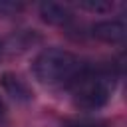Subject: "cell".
Wrapping results in <instances>:
<instances>
[{
    "mask_svg": "<svg viewBox=\"0 0 127 127\" xmlns=\"http://www.w3.org/2000/svg\"><path fill=\"white\" fill-rule=\"evenodd\" d=\"M22 10V4H16V2H6L2 0L0 2V16H10L14 12H20Z\"/></svg>",
    "mask_w": 127,
    "mask_h": 127,
    "instance_id": "ba28073f",
    "label": "cell"
},
{
    "mask_svg": "<svg viewBox=\"0 0 127 127\" xmlns=\"http://www.w3.org/2000/svg\"><path fill=\"white\" fill-rule=\"evenodd\" d=\"M107 123L105 121H99V119H69L65 121V127H105Z\"/></svg>",
    "mask_w": 127,
    "mask_h": 127,
    "instance_id": "8992f818",
    "label": "cell"
},
{
    "mask_svg": "<svg viewBox=\"0 0 127 127\" xmlns=\"http://www.w3.org/2000/svg\"><path fill=\"white\" fill-rule=\"evenodd\" d=\"M71 99L77 109L83 111H95L101 109L109 97H111V79L105 73L93 71L87 67L71 85Z\"/></svg>",
    "mask_w": 127,
    "mask_h": 127,
    "instance_id": "7a4b0ae2",
    "label": "cell"
},
{
    "mask_svg": "<svg viewBox=\"0 0 127 127\" xmlns=\"http://www.w3.org/2000/svg\"><path fill=\"white\" fill-rule=\"evenodd\" d=\"M89 65L83 64L75 54L62 50V48H46L42 50L34 64H32V71L34 77L50 87H69Z\"/></svg>",
    "mask_w": 127,
    "mask_h": 127,
    "instance_id": "6da1fadb",
    "label": "cell"
},
{
    "mask_svg": "<svg viewBox=\"0 0 127 127\" xmlns=\"http://www.w3.org/2000/svg\"><path fill=\"white\" fill-rule=\"evenodd\" d=\"M0 83H2L4 91H6L12 99H16V101H20V103H26V101L32 99V89L28 87V83H26L20 75H16V73H12V71H6V73H2Z\"/></svg>",
    "mask_w": 127,
    "mask_h": 127,
    "instance_id": "277c9868",
    "label": "cell"
},
{
    "mask_svg": "<svg viewBox=\"0 0 127 127\" xmlns=\"http://www.w3.org/2000/svg\"><path fill=\"white\" fill-rule=\"evenodd\" d=\"M79 8L83 10H91V12H107L113 8L111 2H101V0H95V2H81Z\"/></svg>",
    "mask_w": 127,
    "mask_h": 127,
    "instance_id": "52a82bcc",
    "label": "cell"
},
{
    "mask_svg": "<svg viewBox=\"0 0 127 127\" xmlns=\"http://www.w3.org/2000/svg\"><path fill=\"white\" fill-rule=\"evenodd\" d=\"M91 34H93V38H97L101 42L117 44V42L125 40L127 28L121 20H101V22H95L91 26Z\"/></svg>",
    "mask_w": 127,
    "mask_h": 127,
    "instance_id": "3957f363",
    "label": "cell"
},
{
    "mask_svg": "<svg viewBox=\"0 0 127 127\" xmlns=\"http://www.w3.org/2000/svg\"><path fill=\"white\" fill-rule=\"evenodd\" d=\"M40 16L44 22L52 24V26H64L71 20V12L67 10V6L58 4V2H44L40 4Z\"/></svg>",
    "mask_w": 127,
    "mask_h": 127,
    "instance_id": "5b68a950",
    "label": "cell"
},
{
    "mask_svg": "<svg viewBox=\"0 0 127 127\" xmlns=\"http://www.w3.org/2000/svg\"><path fill=\"white\" fill-rule=\"evenodd\" d=\"M4 111H6V105H4V101L0 99V119L4 117Z\"/></svg>",
    "mask_w": 127,
    "mask_h": 127,
    "instance_id": "9c48e42d",
    "label": "cell"
},
{
    "mask_svg": "<svg viewBox=\"0 0 127 127\" xmlns=\"http://www.w3.org/2000/svg\"><path fill=\"white\" fill-rule=\"evenodd\" d=\"M4 50H6V48H4V42L0 40V62H2V58H4Z\"/></svg>",
    "mask_w": 127,
    "mask_h": 127,
    "instance_id": "30bf717a",
    "label": "cell"
}]
</instances>
